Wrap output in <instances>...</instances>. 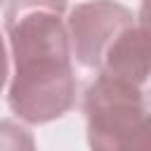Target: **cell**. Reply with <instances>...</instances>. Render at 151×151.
Instances as JSON below:
<instances>
[{"instance_id": "8992f818", "label": "cell", "mask_w": 151, "mask_h": 151, "mask_svg": "<svg viewBox=\"0 0 151 151\" xmlns=\"http://www.w3.org/2000/svg\"><path fill=\"white\" fill-rule=\"evenodd\" d=\"M139 28H144L151 35V0H142V9H139Z\"/></svg>"}, {"instance_id": "277c9868", "label": "cell", "mask_w": 151, "mask_h": 151, "mask_svg": "<svg viewBox=\"0 0 151 151\" xmlns=\"http://www.w3.org/2000/svg\"><path fill=\"white\" fill-rule=\"evenodd\" d=\"M99 76L111 78L151 104V35L134 24L127 26L106 50Z\"/></svg>"}, {"instance_id": "5b68a950", "label": "cell", "mask_w": 151, "mask_h": 151, "mask_svg": "<svg viewBox=\"0 0 151 151\" xmlns=\"http://www.w3.org/2000/svg\"><path fill=\"white\" fill-rule=\"evenodd\" d=\"M0 151H35L33 137L17 123L0 120Z\"/></svg>"}, {"instance_id": "52a82bcc", "label": "cell", "mask_w": 151, "mask_h": 151, "mask_svg": "<svg viewBox=\"0 0 151 151\" xmlns=\"http://www.w3.org/2000/svg\"><path fill=\"white\" fill-rule=\"evenodd\" d=\"M5 76H7V59H5V47H2V40H0V87L5 83Z\"/></svg>"}, {"instance_id": "3957f363", "label": "cell", "mask_w": 151, "mask_h": 151, "mask_svg": "<svg viewBox=\"0 0 151 151\" xmlns=\"http://www.w3.org/2000/svg\"><path fill=\"white\" fill-rule=\"evenodd\" d=\"M132 24V14L113 0H92L78 5L68 19L71 42L78 61L97 71L111 42Z\"/></svg>"}, {"instance_id": "7a4b0ae2", "label": "cell", "mask_w": 151, "mask_h": 151, "mask_svg": "<svg viewBox=\"0 0 151 151\" xmlns=\"http://www.w3.org/2000/svg\"><path fill=\"white\" fill-rule=\"evenodd\" d=\"M92 151H151V104L134 90L99 76L85 92Z\"/></svg>"}, {"instance_id": "6da1fadb", "label": "cell", "mask_w": 151, "mask_h": 151, "mask_svg": "<svg viewBox=\"0 0 151 151\" xmlns=\"http://www.w3.org/2000/svg\"><path fill=\"white\" fill-rule=\"evenodd\" d=\"M64 7L66 0H9L5 14L14 54L9 106L28 123L64 116L76 97Z\"/></svg>"}]
</instances>
